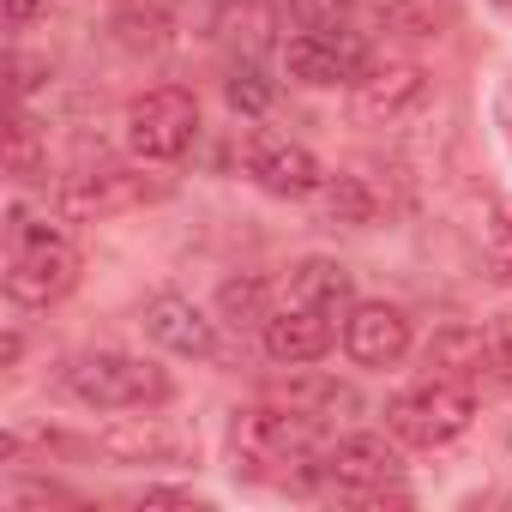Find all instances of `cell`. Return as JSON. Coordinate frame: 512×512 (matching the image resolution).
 I'll return each mask as SVG.
<instances>
[{
  "label": "cell",
  "instance_id": "cell-12",
  "mask_svg": "<svg viewBox=\"0 0 512 512\" xmlns=\"http://www.w3.org/2000/svg\"><path fill=\"white\" fill-rule=\"evenodd\" d=\"M344 350H350V362H362V368H392V362H404V350H410V314H404V308H386V302L350 308V320H344Z\"/></svg>",
  "mask_w": 512,
  "mask_h": 512
},
{
  "label": "cell",
  "instance_id": "cell-6",
  "mask_svg": "<svg viewBox=\"0 0 512 512\" xmlns=\"http://www.w3.org/2000/svg\"><path fill=\"white\" fill-rule=\"evenodd\" d=\"M241 169L253 175V187H266L272 199H308L326 181V169H320V157L308 145H290V139H278L266 127H253L241 139Z\"/></svg>",
  "mask_w": 512,
  "mask_h": 512
},
{
  "label": "cell",
  "instance_id": "cell-5",
  "mask_svg": "<svg viewBox=\"0 0 512 512\" xmlns=\"http://www.w3.org/2000/svg\"><path fill=\"white\" fill-rule=\"evenodd\" d=\"M470 416H476V398L464 386H452V380H428V386L386 404V428L404 446H446V440H458L470 428Z\"/></svg>",
  "mask_w": 512,
  "mask_h": 512
},
{
  "label": "cell",
  "instance_id": "cell-29",
  "mask_svg": "<svg viewBox=\"0 0 512 512\" xmlns=\"http://www.w3.org/2000/svg\"><path fill=\"white\" fill-rule=\"evenodd\" d=\"M500 7H512V0H500Z\"/></svg>",
  "mask_w": 512,
  "mask_h": 512
},
{
  "label": "cell",
  "instance_id": "cell-22",
  "mask_svg": "<svg viewBox=\"0 0 512 512\" xmlns=\"http://www.w3.org/2000/svg\"><path fill=\"white\" fill-rule=\"evenodd\" d=\"M115 37H121L127 49H139V55H157V49H169V19H163L157 7H127V13L115 19Z\"/></svg>",
  "mask_w": 512,
  "mask_h": 512
},
{
  "label": "cell",
  "instance_id": "cell-26",
  "mask_svg": "<svg viewBox=\"0 0 512 512\" xmlns=\"http://www.w3.org/2000/svg\"><path fill=\"white\" fill-rule=\"evenodd\" d=\"M139 506H187V512H205V500L199 494H181V488H145Z\"/></svg>",
  "mask_w": 512,
  "mask_h": 512
},
{
  "label": "cell",
  "instance_id": "cell-28",
  "mask_svg": "<svg viewBox=\"0 0 512 512\" xmlns=\"http://www.w3.org/2000/svg\"><path fill=\"white\" fill-rule=\"evenodd\" d=\"M43 7H49V0H0V13H7V25H13V31H25Z\"/></svg>",
  "mask_w": 512,
  "mask_h": 512
},
{
  "label": "cell",
  "instance_id": "cell-20",
  "mask_svg": "<svg viewBox=\"0 0 512 512\" xmlns=\"http://www.w3.org/2000/svg\"><path fill=\"white\" fill-rule=\"evenodd\" d=\"M284 398H290L296 410L320 416V422H332L338 410H362V398H356L350 386H338V380H296V386H284Z\"/></svg>",
  "mask_w": 512,
  "mask_h": 512
},
{
  "label": "cell",
  "instance_id": "cell-14",
  "mask_svg": "<svg viewBox=\"0 0 512 512\" xmlns=\"http://www.w3.org/2000/svg\"><path fill=\"white\" fill-rule=\"evenodd\" d=\"M211 31H217L229 49H241V55L253 61V55H266V49L278 43V7H272V0H229Z\"/></svg>",
  "mask_w": 512,
  "mask_h": 512
},
{
  "label": "cell",
  "instance_id": "cell-27",
  "mask_svg": "<svg viewBox=\"0 0 512 512\" xmlns=\"http://www.w3.org/2000/svg\"><path fill=\"white\" fill-rule=\"evenodd\" d=\"M488 350H494V362L512 374V314H500V320L488 326Z\"/></svg>",
  "mask_w": 512,
  "mask_h": 512
},
{
  "label": "cell",
  "instance_id": "cell-19",
  "mask_svg": "<svg viewBox=\"0 0 512 512\" xmlns=\"http://www.w3.org/2000/svg\"><path fill=\"white\" fill-rule=\"evenodd\" d=\"M217 308L229 326H266L272 320V284L266 278H229L217 290Z\"/></svg>",
  "mask_w": 512,
  "mask_h": 512
},
{
  "label": "cell",
  "instance_id": "cell-17",
  "mask_svg": "<svg viewBox=\"0 0 512 512\" xmlns=\"http://www.w3.org/2000/svg\"><path fill=\"white\" fill-rule=\"evenodd\" d=\"M494 350H488V338L482 332H470V326H446V332H434L428 338V368H440V374H452V380H470V374H482V362H488Z\"/></svg>",
  "mask_w": 512,
  "mask_h": 512
},
{
  "label": "cell",
  "instance_id": "cell-13",
  "mask_svg": "<svg viewBox=\"0 0 512 512\" xmlns=\"http://www.w3.org/2000/svg\"><path fill=\"white\" fill-rule=\"evenodd\" d=\"M145 332H151V344H163L175 356H193V362L217 356V326L193 302H181V296H157L145 308Z\"/></svg>",
  "mask_w": 512,
  "mask_h": 512
},
{
  "label": "cell",
  "instance_id": "cell-4",
  "mask_svg": "<svg viewBox=\"0 0 512 512\" xmlns=\"http://www.w3.org/2000/svg\"><path fill=\"white\" fill-rule=\"evenodd\" d=\"M199 139V103L175 85H157L127 103V151L145 163H175Z\"/></svg>",
  "mask_w": 512,
  "mask_h": 512
},
{
  "label": "cell",
  "instance_id": "cell-8",
  "mask_svg": "<svg viewBox=\"0 0 512 512\" xmlns=\"http://www.w3.org/2000/svg\"><path fill=\"white\" fill-rule=\"evenodd\" d=\"M362 67H368V43L356 31H332V25H314V31L290 37V49H284V73L302 85H356Z\"/></svg>",
  "mask_w": 512,
  "mask_h": 512
},
{
  "label": "cell",
  "instance_id": "cell-11",
  "mask_svg": "<svg viewBox=\"0 0 512 512\" xmlns=\"http://www.w3.org/2000/svg\"><path fill=\"white\" fill-rule=\"evenodd\" d=\"M260 344H266L272 362L308 368V362H320V356L332 350V314H326V308H308V302H290V308H278V314L260 326Z\"/></svg>",
  "mask_w": 512,
  "mask_h": 512
},
{
  "label": "cell",
  "instance_id": "cell-3",
  "mask_svg": "<svg viewBox=\"0 0 512 512\" xmlns=\"http://www.w3.org/2000/svg\"><path fill=\"white\" fill-rule=\"evenodd\" d=\"M67 386L97 404V410H145V404H163L169 398V374L139 362V356H121V350H97V356H79L67 368Z\"/></svg>",
  "mask_w": 512,
  "mask_h": 512
},
{
  "label": "cell",
  "instance_id": "cell-16",
  "mask_svg": "<svg viewBox=\"0 0 512 512\" xmlns=\"http://www.w3.org/2000/svg\"><path fill=\"white\" fill-rule=\"evenodd\" d=\"M290 302H308V308L338 314V308L350 302V272H344L338 260H302V266L290 272Z\"/></svg>",
  "mask_w": 512,
  "mask_h": 512
},
{
  "label": "cell",
  "instance_id": "cell-25",
  "mask_svg": "<svg viewBox=\"0 0 512 512\" xmlns=\"http://www.w3.org/2000/svg\"><path fill=\"white\" fill-rule=\"evenodd\" d=\"M290 7H296L302 25H338V19L356 7V0H290Z\"/></svg>",
  "mask_w": 512,
  "mask_h": 512
},
{
  "label": "cell",
  "instance_id": "cell-7",
  "mask_svg": "<svg viewBox=\"0 0 512 512\" xmlns=\"http://www.w3.org/2000/svg\"><path fill=\"white\" fill-rule=\"evenodd\" d=\"M428 103V73L416 61H368L362 79L350 85V115L362 127H398L404 115H416Z\"/></svg>",
  "mask_w": 512,
  "mask_h": 512
},
{
  "label": "cell",
  "instance_id": "cell-10",
  "mask_svg": "<svg viewBox=\"0 0 512 512\" xmlns=\"http://www.w3.org/2000/svg\"><path fill=\"white\" fill-rule=\"evenodd\" d=\"M320 470L332 476L338 494H350V500H380V494L398 482V452H392L386 440H374V434H350V440L326 446V464H320Z\"/></svg>",
  "mask_w": 512,
  "mask_h": 512
},
{
  "label": "cell",
  "instance_id": "cell-2",
  "mask_svg": "<svg viewBox=\"0 0 512 512\" xmlns=\"http://www.w3.org/2000/svg\"><path fill=\"white\" fill-rule=\"evenodd\" d=\"M79 284V247L55 229H37L13 211V253H7V296L25 308H55Z\"/></svg>",
  "mask_w": 512,
  "mask_h": 512
},
{
  "label": "cell",
  "instance_id": "cell-9",
  "mask_svg": "<svg viewBox=\"0 0 512 512\" xmlns=\"http://www.w3.org/2000/svg\"><path fill=\"white\" fill-rule=\"evenodd\" d=\"M145 199H151V187H145L139 175L115 169V163H97V169L67 175V181H61V193H55V205H61L67 217H79V223H97V217L133 211V205H145Z\"/></svg>",
  "mask_w": 512,
  "mask_h": 512
},
{
  "label": "cell",
  "instance_id": "cell-21",
  "mask_svg": "<svg viewBox=\"0 0 512 512\" xmlns=\"http://www.w3.org/2000/svg\"><path fill=\"white\" fill-rule=\"evenodd\" d=\"M380 19L404 37H440L446 25V7L440 0H380Z\"/></svg>",
  "mask_w": 512,
  "mask_h": 512
},
{
  "label": "cell",
  "instance_id": "cell-23",
  "mask_svg": "<svg viewBox=\"0 0 512 512\" xmlns=\"http://www.w3.org/2000/svg\"><path fill=\"white\" fill-rule=\"evenodd\" d=\"M7 175L13 181H37L43 175V139H37V121L19 115L13 133H7Z\"/></svg>",
  "mask_w": 512,
  "mask_h": 512
},
{
  "label": "cell",
  "instance_id": "cell-18",
  "mask_svg": "<svg viewBox=\"0 0 512 512\" xmlns=\"http://www.w3.org/2000/svg\"><path fill=\"white\" fill-rule=\"evenodd\" d=\"M320 211H326V223L362 229V223H374L380 199H374V187H368L362 175H326V181H320Z\"/></svg>",
  "mask_w": 512,
  "mask_h": 512
},
{
  "label": "cell",
  "instance_id": "cell-1",
  "mask_svg": "<svg viewBox=\"0 0 512 512\" xmlns=\"http://www.w3.org/2000/svg\"><path fill=\"white\" fill-rule=\"evenodd\" d=\"M229 446H235V470H247V476H290L296 464L326 458V422L296 404L290 410L253 404V410H235Z\"/></svg>",
  "mask_w": 512,
  "mask_h": 512
},
{
  "label": "cell",
  "instance_id": "cell-15",
  "mask_svg": "<svg viewBox=\"0 0 512 512\" xmlns=\"http://www.w3.org/2000/svg\"><path fill=\"white\" fill-rule=\"evenodd\" d=\"M97 446H103L115 464H151V458L175 464V458H181V440H175L169 428H157V422H127V428H109Z\"/></svg>",
  "mask_w": 512,
  "mask_h": 512
},
{
  "label": "cell",
  "instance_id": "cell-24",
  "mask_svg": "<svg viewBox=\"0 0 512 512\" xmlns=\"http://www.w3.org/2000/svg\"><path fill=\"white\" fill-rule=\"evenodd\" d=\"M223 91H229V109H241V115H266L272 109V85L253 73V67H235Z\"/></svg>",
  "mask_w": 512,
  "mask_h": 512
}]
</instances>
